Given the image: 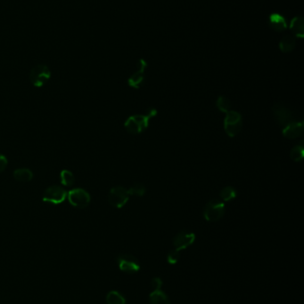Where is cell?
<instances>
[{"label":"cell","instance_id":"20","mask_svg":"<svg viewBox=\"0 0 304 304\" xmlns=\"http://www.w3.org/2000/svg\"><path fill=\"white\" fill-rule=\"evenodd\" d=\"M60 180H61V183L65 187H71V186L74 184L75 182V177L73 175L70 170H63L61 174H60Z\"/></svg>","mask_w":304,"mask_h":304},{"label":"cell","instance_id":"17","mask_svg":"<svg viewBox=\"0 0 304 304\" xmlns=\"http://www.w3.org/2000/svg\"><path fill=\"white\" fill-rule=\"evenodd\" d=\"M149 301L151 304H170L169 297L166 296L165 293L161 290L152 292L150 295Z\"/></svg>","mask_w":304,"mask_h":304},{"label":"cell","instance_id":"16","mask_svg":"<svg viewBox=\"0 0 304 304\" xmlns=\"http://www.w3.org/2000/svg\"><path fill=\"white\" fill-rule=\"evenodd\" d=\"M14 178L20 182H29L33 178V173L28 168H19L14 170Z\"/></svg>","mask_w":304,"mask_h":304},{"label":"cell","instance_id":"18","mask_svg":"<svg viewBox=\"0 0 304 304\" xmlns=\"http://www.w3.org/2000/svg\"><path fill=\"white\" fill-rule=\"evenodd\" d=\"M290 158L295 162L303 161L304 158V141H301L298 145L295 146L291 150Z\"/></svg>","mask_w":304,"mask_h":304},{"label":"cell","instance_id":"25","mask_svg":"<svg viewBox=\"0 0 304 304\" xmlns=\"http://www.w3.org/2000/svg\"><path fill=\"white\" fill-rule=\"evenodd\" d=\"M161 286H162V281H161V278H152V281H151V287H152L153 291L161 290Z\"/></svg>","mask_w":304,"mask_h":304},{"label":"cell","instance_id":"22","mask_svg":"<svg viewBox=\"0 0 304 304\" xmlns=\"http://www.w3.org/2000/svg\"><path fill=\"white\" fill-rule=\"evenodd\" d=\"M216 105L217 108L220 110L221 112L224 113H227L229 110H231V101H229V99L227 97H225L223 95L219 96L216 102Z\"/></svg>","mask_w":304,"mask_h":304},{"label":"cell","instance_id":"26","mask_svg":"<svg viewBox=\"0 0 304 304\" xmlns=\"http://www.w3.org/2000/svg\"><path fill=\"white\" fill-rule=\"evenodd\" d=\"M8 164V160L6 159L5 155L0 153V173L3 172L5 170Z\"/></svg>","mask_w":304,"mask_h":304},{"label":"cell","instance_id":"5","mask_svg":"<svg viewBox=\"0 0 304 304\" xmlns=\"http://www.w3.org/2000/svg\"><path fill=\"white\" fill-rule=\"evenodd\" d=\"M67 199L72 207L83 209L90 205L91 198L87 190L81 188H76L68 191Z\"/></svg>","mask_w":304,"mask_h":304},{"label":"cell","instance_id":"11","mask_svg":"<svg viewBox=\"0 0 304 304\" xmlns=\"http://www.w3.org/2000/svg\"><path fill=\"white\" fill-rule=\"evenodd\" d=\"M196 240V235L192 232L181 231L177 234L173 238V246L177 250H184L188 247L192 246Z\"/></svg>","mask_w":304,"mask_h":304},{"label":"cell","instance_id":"3","mask_svg":"<svg viewBox=\"0 0 304 304\" xmlns=\"http://www.w3.org/2000/svg\"><path fill=\"white\" fill-rule=\"evenodd\" d=\"M225 205L219 199H212L206 204L203 209V216L206 220L215 222L220 220L225 214Z\"/></svg>","mask_w":304,"mask_h":304},{"label":"cell","instance_id":"1","mask_svg":"<svg viewBox=\"0 0 304 304\" xmlns=\"http://www.w3.org/2000/svg\"><path fill=\"white\" fill-rule=\"evenodd\" d=\"M156 114V109L152 108L148 110V112L146 114L130 116L124 123L126 131L131 134H139L143 132L148 128L150 119L155 117Z\"/></svg>","mask_w":304,"mask_h":304},{"label":"cell","instance_id":"23","mask_svg":"<svg viewBox=\"0 0 304 304\" xmlns=\"http://www.w3.org/2000/svg\"><path fill=\"white\" fill-rule=\"evenodd\" d=\"M130 196H137V197H142L146 193V187L142 183H134L133 185L130 187L128 190Z\"/></svg>","mask_w":304,"mask_h":304},{"label":"cell","instance_id":"15","mask_svg":"<svg viewBox=\"0 0 304 304\" xmlns=\"http://www.w3.org/2000/svg\"><path fill=\"white\" fill-rule=\"evenodd\" d=\"M296 46V40L293 35H285L279 42V48L283 53H291Z\"/></svg>","mask_w":304,"mask_h":304},{"label":"cell","instance_id":"21","mask_svg":"<svg viewBox=\"0 0 304 304\" xmlns=\"http://www.w3.org/2000/svg\"><path fill=\"white\" fill-rule=\"evenodd\" d=\"M107 304H125V298L119 292L111 291L106 296Z\"/></svg>","mask_w":304,"mask_h":304},{"label":"cell","instance_id":"24","mask_svg":"<svg viewBox=\"0 0 304 304\" xmlns=\"http://www.w3.org/2000/svg\"><path fill=\"white\" fill-rule=\"evenodd\" d=\"M179 258H180V254H179V250L173 249L168 254L167 261L170 264H176L179 261Z\"/></svg>","mask_w":304,"mask_h":304},{"label":"cell","instance_id":"9","mask_svg":"<svg viewBox=\"0 0 304 304\" xmlns=\"http://www.w3.org/2000/svg\"><path fill=\"white\" fill-rule=\"evenodd\" d=\"M119 268L121 271L128 274H134L140 269L139 261L130 255H121L117 258Z\"/></svg>","mask_w":304,"mask_h":304},{"label":"cell","instance_id":"13","mask_svg":"<svg viewBox=\"0 0 304 304\" xmlns=\"http://www.w3.org/2000/svg\"><path fill=\"white\" fill-rule=\"evenodd\" d=\"M268 23L273 31L277 32H283L287 28L286 18L280 13H271L268 17Z\"/></svg>","mask_w":304,"mask_h":304},{"label":"cell","instance_id":"19","mask_svg":"<svg viewBox=\"0 0 304 304\" xmlns=\"http://www.w3.org/2000/svg\"><path fill=\"white\" fill-rule=\"evenodd\" d=\"M237 191L234 187L227 186L224 187L222 190H220V198L223 200L224 202H228L232 199H236Z\"/></svg>","mask_w":304,"mask_h":304},{"label":"cell","instance_id":"12","mask_svg":"<svg viewBox=\"0 0 304 304\" xmlns=\"http://www.w3.org/2000/svg\"><path fill=\"white\" fill-rule=\"evenodd\" d=\"M283 135L288 139H295L301 136L304 132V122L294 121L283 128Z\"/></svg>","mask_w":304,"mask_h":304},{"label":"cell","instance_id":"6","mask_svg":"<svg viewBox=\"0 0 304 304\" xmlns=\"http://www.w3.org/2000/svg\"><path fill=\"white\" fill-rule=\"evenodd\" d=\"M130 196L129 191L124 187L116 186L110 190L108 195V202L112 207L120 209L128 203Z\"/></svg>","mask_w":304,"mask_h":304},{"label":"cell","instance_id":"8","mask_svg":"<svg viewBox=\"0 0 304 304\" xmlns=\"http://www.w3.org/2000/svg\"><path fill=\"white\" fill-rule=\"evenodd\" d=\"M272 113L277 123L283 128L295 121L292 111L282 103H275L273 105Z\"/></svg>","mask_w":304,"mask_h":304},{"label":"cell","instance_id":"14","mask_svg":"<svg viewBox=\"0 0 304 304\" xmlns=\"http://www.w3.org/2000/svg\"><path fill=\"white\" fill-rule=\"evenodd\" d=\"M290 30L292 33L297 38H304V20L301 16L294 18L290 23Z\"/></svg>","mask_w":304,"mask_h":304},{"label":"cell","instance_id":"2","mask_svg":"<svg viewBox=\"0 0 304 304\" xmlns=\"http://www.w3.org/2000/svg\"><path fill=\"white\" fill-rule=\"evenodd\" d=\"M242 127L243 119L239 112L235 110H229L226 113V118L224 119V129L228 136H237L241 131Z\"/></svg>","mask_w":304,"mask_h":304},{"label":"cell","instance_id":"7","mask_svg":"<svg viewBox=\"0 0 304 304\" xmlns=\"http://www.w3.org/2000/svg\"><path fill=\"white\" fill-rule=\"evenodd\" d=\"M67 193L68 191L60 186H50L44 191L42 200L51 205H60L67 199Z\"/></svg>","mask_w":304,"mask_h":304},{"label":"cell","instance_id":"4","mask_svg":"<svg viewBox=\"0 0 304 304\" xmlns=\"http://www.w3.org/2000/svg\"><path fill=\"white\" fill-rule=\"evenodd\" d=\"M51 78V71L46 64H38L30 72V81L35 87H42Z\"/></svg>","mask_w":304,"mask_h":304},{"label":"cell","instance_id":"10","mask_svg":"<svg viewBox=\"0 0 304 304\" xmlns=\"http://www.w3.org/2000/svg\"><path fill=\"white\" fill-rule=\"evenodd\" d=\"M147 67H148V63L145 60L143 59L139 60L138 66H137V71L130 76V79L128 80V84L132 88L139 89L141 87V86L144 83V80H145V72H146Z\"/></svg>","mask_w":304,"mask_h":304}]
</instances>
